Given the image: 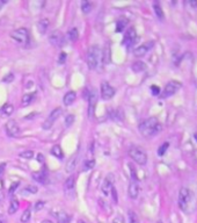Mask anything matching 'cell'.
<instances>
[{"label": "cell", "mask_w": 197, "mask_h": 223, "mask_svg": "<svg viewBox=\"0 0 197 223\" xmlns=\"http://www.w3.org/2000/svg\"><path fill=\"white\" fill-rule=\"evenodd\" d=\"M1 114L4 115V116H9V115H12L14 112V106L12 104H5L2 106V108H1Z\"/></svg>", "instance_id": "603a6c76"}, {"label": "cell", "mask_w": 197, "mask_h": 223, "mask_svg": "<svg viewBox=\"0 0 197 223\" xmlns=\"http://www.w3.org/2000/svg\"><path fill=\"white\" fill-rule=\"evenodd\" d=\"M115 88L108 81H103L101 84V98L103 100H110L115 95Z\"/></svg>", "instance_id": "9c48e42d"}, {"label": "cell", "mask_w": 197, "mask_h": 223, "mask_svg": "<svg viewBox=\"0 0 197 223\" xmlns=\"http://www.w3.org/2000/svg\"><path fill=\"white\" fill-rule=\"evenodd\" d=\"M60 114H61V108L60 107H57V108H55V109L50 113V115L48 116V118L44 121V123H43V129H45V130H49L50 128L52 127L53 126V123L57 121V118L60 116Z\"/></svg>", "instance_id": "52a82bcc"}, {"label": "cell", "mask_w": 197, "mask_h": 223, "mask_svg": "<svg viewBox=\"0 0 197 223\" xmlns=\"http://www.w3.org/2000/svg\"><path fill=\"white\" fill-rule=\"evenodd\" d=\"M111 223H124V219H123L122 215H116L113 219V222Z\"/></svg>", "instance_id": "f35d334b"}, {"label": "cell", "mask_w": 197, "mask_h": 223, "mask_svg": "<svg viewBox=\"0 0 197 223\" xmlns=\"http://www.w3.org/2000/svg\"><path fill=\"white\" fill-rule=\"evenodd\" d=\"M18 186H19V183H14V184L12 185V187L9 188V194H13V192L18 188Z\"/></svg>", "instance_id": "7bdbcfd3"}, {"label": "cell", "mask_w": 197, "mask_h": 223, "mask_svg": "<svg viewBox=\"0 0 197 223\" xmlns=\"http://www.w3.org/2000/svg\"><path fill=\"white\" fill-rule=\"evenodd\" d=\"M132 70L135 71V72H141V71H144L146 69V65H145V63L143 62H135L133 64H132Z\"/></svg>", "instance_id": "83f0119b"}, {"label": "cell", "mask_w": 197, "mask_h": 223, "mask_svg": "<svg viewBox=\"0 0 197 223\" xmlns=\"http://www.w3.org/2000/svg\"><path fill=\"white\" fill-rule=\"evenodd\" d=\"M168 146H169V144H168L167 142H166V143H163V144H162L161 146L159 148V150H158V155H159V156H163V155L166 153Z\"/></svg>", "instance_id": "e575fe53"}, {"label": "cell", "mask_w": 197, "mask_h": 223, "mask_svg": "<svg viewBox=\"0 0 197 223\" xmlns=\"http://www.w3.org/2000/svg\"><path fill=\"white\" fill-rule=\"evenodd\" d=\"M49 26H50V20L47 18L41 19L38 22H37V30L41 33V34H45L47 30H48Z\"/></svg>", "instance_id": "e0dca14e"}, {"label": "cell", "mask_w": 197, "mask_h": 223, "mask_svg": "<svg viewBox=\"0 0 197 223\" xmlns=\"http://www.w3.org/2000/svg\"><path fill=\"white\" fill-rule=\"evenodd\" d=\"M65 41V36L60 30H53L49 35V42L52 44L53 47H61Z\"/></svg>", "instance_id": "8fae6325"}, {"label": "cell", "mask_w": 197, "mask_h": 223, "mask_svg": "<svg viewBox=\"0 0 197 223\" xmlns=\"http://www.w3.org/2000/svg\"><path fill=\"white\" fill-rule=\"evenodd\" d=\"M67 37H69V39H70V41H72V42H75V41L78 39V37H79L78 29H77V28H74V27L70 28V29H69V31H67Z\"/></svg>", "instance_id": "d4e9b609"}, {"label": "cell", "mask_w": 197, "mask_h": 223, "mask_svg": "<svg viewBox=\"0 0 197 223\" xmlns=\"http://www.w3.org/2000/svg\"><path fill=\"white\" fill-rule=\"evenodd\" d=\"M138 129L145 138H151L161 131L162 126L157 118H149L139 123Z\"/></svg>", "instance_id": "6da1fadb"}, {"label": "cell", "mask_w": 197, "mask_h": 223, "mask_svg": "<svg viewBox=\"0 0 197 223\" xmlns=\"http://www.w3.org/2000/svg\"><path fill=\"white\" fill-rule=\"evenodd\" d=\"M44 203H45L44 201H37V202L35 203V207H34V209H35L36 211L41 210V209H42V208L44 207Z\"/></svg>", "instance_id": "60d3db41"}, {"label": "cell", "mask_w": 197, "mask_h": 223, "mask_svg": "<svg viewBox=\"0 0 197 223\" xmlns=\"http://www.w3.org/2000/svg\"><path fill=\"white\" fill-rule=\"evenodd\" d=\"M73 122H74V116H73V115H67V116L65 118V126L66 127H70V126H72Z\"/></svg>", "instance_id": "8d00e7d4"}, {"label": "cell", "mask_w": 197, "mask_h": 223, "mask_svg": "<svg viewBox=\"0 0 197 223\" xmlns=\"http://www.w3.org/2000/svg\"><path fill=\"white\" fill-rule=\"evenodd\" d=\"M0 223H6V219H5V216H0Z\"/></svg>", "instance_id": "7dc6e473"}, {"label": "cell", "mask_w": 197, "mask_h": 223, "mask_svg": "<svg viewBox=\"0 0 197 223\" xmlns=\"http://www.w3.org/2000/svg\"><path fill=\"white\" fill-rule=\"evenodd\" d=\"M37 160H39L41 163H43V156H42V155H38V156H37Z\"/></svg>", "instance_id": "bcb514c9"}, {"label": "cell", "mask_w": 197, "mask_h": 223, "mask_svg": "<svg viewBox=\"0 0 197 223\" xmlns=\"http://www.w3.org/2000/svg\"><path fill=\"white\" fill-rule=\"evenodd\" d=\"M95 166V160L94 159H87L83 163V171H89Z\"/></svg>", "instance_id": "1f68e13d"}, {"label": "cell", "mask_w": 197, "mask_h": 223, "mask_svg": "<svg viewBox=\"0 0 197 223\" xmlns=\"http://www.w3.org/2000/svg\"><path fill=\"white\" fill-rule=\"evenodd\" d=\"M111 194H113V197H114V201L115 202H117V194H116V189H115V187H113L111 188Z\"/></svg>", "instance_id": "ee69618b"}, {"label": "cell", "mask_w": 197, "mask_h": 223, "mask_svg": "<svg viewBox=\"0 0 197 223\" xmlns=\"http://www.w3.org/2000/svg\"><path fill=\"white\" fill-rule=\"evenodd\" d=\"M88 100V116L89 118H93V114H94V110H95V107H96V101H97V94L94 91H91L88 93L87 96Z\"/></svg>", "instance_id": "7c38bea8"}, {"label": "cell", "mask_w": 197, "mask_h": 223, "mask_svg": "<svg viewBox=\"0 0 197 223\" xmlns=\"http://www.w3.org/2000/svg\"><path fill=\"white\" fill-rule=\"evenodd\" d=\"M129 223H139V220H138V216L135 211L132 210H129Z\"/></svg>", "instance_id": "d6a6232c"}, {"label": "cell", "mask_w": 197, "mask_h": 223, "mask_svg": "<svg viewBox=\"0 0 197 223\" xmlns=\"http://www.w3.org/2000/svg\"><path fill=\"white\" fill-rule=\"evenodd\" d=\"M66 57H67V55L65 53H60V55L58 57V63L59 64H64L66 62Z\"/></svg>", "instance_id": "74e56055"}, {"label": "cell", "mask_w": 197, "mask_h": 223, "mask_svg": "<svg viewBox=\"0 0 197 223\" xmlns=\"http://www.w3.org/2000/svg\"><path fill=\"white\" fill-rule=\"evenodd\" d=\"M151 91H152V94L153 95H160V88L158 86H151Z\"/></svg>", "instance_id": "b9f144b4"}, {"label": "cell", "mask_w": 197, "mask_h": 223, "mask_svg": "<svg viewBox=\"0 0 197 223\" xmlns=\"http://www.w3.org/2000/svg\"><path fill=\"white\" fill-rule=\"evenodd\" d=\"M78 223H86V222H85V221H83V220H79Z\"/></svg>", "instance_id": "816d5d0a"}, {"label": "cell", "mask_w": 197, "mask_h": 223, "mask_svg": "<svg viewBox=\"0 0 197 223\" xmlns=\"http://www.w3.org/2000/svg\"><path fill=\"white\" fill-rule=\"evenodd\" d=\"M93 8V5L92 2H89L87 0H83V2H81V9H83V13L85 14H88Z\"/></svg>", "instance_id": "f1b7e54d"}, {"label": "cell", "mask_w": 197, "mask_h": 223, "mask_svg": "<svg viewBox=\"0 0 197 223\" xmlns=\"http://www.w3.org/2000/svg\"><path fill=\"white\" fill-rule=\"evenodd\" d=\"M195 140H196V142H197V134H195Z\"/></svg>", "instance_id": "f5cc1de1"}, {"label": "cell", "mask_w": 197, "mask_h": 223, "mask_svg": "<svg viewBox=\"0 0 197 223\" xmlns=\"http://www.w3.org/2000/svg\"><path fill=\"white\" fill-rule=\"evenodd\" d=\"M11 37L16 42V43L21 44V45H27L29 43V33L26 28H19L12 31Z\"/></svg>", "instance_id": "277c9868"}, {"label": "cell", "mask_w": 197, "mask_h": 223, "mask_svg": "<svg viewBox=\"0 0 197 223\" xmlns=\"http://www.w3.org/2000/svg\"><path fill=\"white\" fill-rule=\"evenodd\" d=\"M78 162H79V155H73L72 157L69 159V162L66 164V167H65V171L67 173H72L73 171L75 170V166L78 165Z\"/></svg>", "instance_id": "2e32d148"}, {"label": "cell", "mask_w": 197, "mask_h": 223, "mask_svg": "<svg viewBox=\"0 0 197 223\" xmlns=\"http://www.w3.org/2000/svg\"><path fill=\"white\" fill-rule=\"evenodd\" d=\"M25 191L29 193H36L37 192V187H36V186H33V185H29V186H27V187L25 188Z\"/></svg>", "instance_id": "ab89813d"}, {"label": "cell", "mask_w": 197, "mask_h": 223, "mask_svg": "<svg viewBox=\"0 0 197 223\" xmlns=\"http://www.w3.org/2000/svg\"><path fill=\"white\" fill-rule=\"evenodd\" d=\"M5 130H6V134L9 136V137H18L20 135V127L19 124L16 123V121L14 120H9L7 121V123L5 124Z\"/></svg>", "instance_id": "ba28073f"}, {"label": "cell", "mask_w": 197, "mask_h": 223, "mask_svg": "<svg viewBox=\"0 0 197 223\" xmlns=\"http://www.w3.org/2000/svg\"><path fill=\"white\" fill-rule=\"evenodd\" d=\"M114 187V175L113 174H107L103 181H102V185H101V191L105 195H109L111 188Z\"/></svg>", "instance_id": "5bb4252c"}, {"label": "cell", "mask_w": 197, "mask_h": 223, "mask_svg": "<svg viewBox=\"0 0 197 223\" xmlns=\"http://www.w3.org/2000/svg\"><path fill=\"white\" fill-rule=\"evenodd\" d=\"M51 153H52L55 157L59 158V159H63V157H64L63 150H61V148L59 146V145H55V146L51 149Z\"/></svg>", "instance_id": "f546056e"}, {"label": "cell", "mask_w": 197, "mask_h": 223, "mask_svg": "<svg viewBox=\"0 0 197 223\" xmlns=\"http://www.w3.org/2000/svg\"><path fill=\"white\" fill-rule=\"evenodd\" d=\"M129 156L132 158L133 162H136L139 165H145L147 163V155L144 150L139 146H131L129 149Z\"/></svg>", "instance_id": "3957f363"}, {"label": "cell", "mask_w": 197, "mask_h": 223, "mask_svg": "<svg viewBox=\"0 0 197 223\" xmlns=\"http://www.w3.org/2000/svg\"><path fill=\"white\" fill-rule=\"evenodd\" d=\"M181 86H182V85H181L180 81L172 80V81H169V83L165 86L162 94H160V98H161V99H166V98H169V96L174 95L180 88H181Z\"/></svg>", "instance_id": "8992f818"}, {"label": "cell", "mask_w": 197, "mask_h": 223, "mask_svg": "<svg viewBox=\"0 0 197 223\" xmlns=\"http://www.w3.org/2000/svg\"><path fill=\"white\" fill-rule=\"evenodd\" d=\"M128 194L130 199H137L139 195V185L136 180H131L130 184H129V188H128Z\"/></svg>", "instance_id": "9a60e30c"}, {"label": "cell", "mask_w": 197, "mask_h": 223, "mask_svg": "<svg viewBox=\"0 0 197 223\" xmlns=\"http://www.w3.org/2000/svg\"><path fill=\"white\" fill-rule=\"evenodd\" d=\"M128 20L125 18H121L118 19L117 22H116V31L117 33H121V31H123L124 29H125V27H127L128 25Z\"/></svg>", "instance_id": "cb8c5ba5"}, {"label": "cell", "mask_w": 197, "mask_h": 223, "mask_svg": "<svg viewBox=\"0 0 197 223\" xmlns=\"http://www.w3.org/2000/svg\"><path fill=\"white\" fill-rule=\"evenodd\" d=\"M102 61V50L101 48L95 44V45H91L87 51V56H86V62H87V66L89 70H95L97 69L99 64Z\"/></svg>", "instance_id": "7a4b0ae2"}, {"label": "cell", "mask_w": 197, "mask_h": 223, "mask_svg": "<svg viewBox=\"0 0 197 223\" xmlns=\"http://www.w3.org/2000/svg\"><path fill=\"white\" fill-rule=\"evenodd\" d=\"M75 186V178L74 175H71L67 179L65 180V183H64V188H65V191H72Z\"/></svg>", "instance_id": "7402d4cb"}, {"label": "cell", "mask_w": 197, "mask_h": 223, "mask_svg": "<svg viewBox=\"0 0 197 223\" xmlns=\"http://www.w3.org/2000/svg\"><path fill=\"white\" fill-rule=\"evenodd\" d=\"M47 178H48V175H47V172L44 170L42 171H38V172H34L33 173V179L36 180V181H38L41 184H44L45 181H47Z\"/></svg>", "instance_id": "d6986e66"}, {"label": "cell", "mask_w": 197, "mask_h": 223, "mask_svg": "<svg viewBox=\"0 0 197 223\" xmlns=\"http://www.w3.org/2000/svg\"><path fill=\"white\" fill-rule=\"evenodd\" d=\"M71 221V217L69 214H66L64 211H61L58 214V217H57V223H70Z\"/></svg>", "instance_id": "4316f807"}, {"label": "cell", "mask_w": 197, "mask_h": 223, "mask_svg": "<svg viewBox=\"0 0 197 223\" xmlns=\"http://www.w3.org/2000/svg\"><path fill=\"white\" fill-rule=\"evenodd\" d=\"M19 156L21 158H25V159H30V158L34 157V152L31 150H26V151H22V152L19 153Z\"/></svg>", "instance_id": "836d02e7"}, {"label": "cell", "mask_w": 197, "mask_h": 223, "mask_svg": "<svg viewBox=\"0 0 197 223\" xmlns=\"http://www.w3.org/2000/svg\"><path fill=\"white\" fill-rule=\"evenodd\" d=\"M75 98H77V93L73 92V91H70L67 92L63 98V102L65 106H71L73 102L75 101Z\"/></svg>", "instance_id": "ac0fdd59"}, {"label": "cell", "mask_w": 197, "mask_h": 223, "mask_svg": "<svg viewBox=\"0 0 197 223\" xmlns=\"http://www.w3.org/2000/svg\"><path fill=\"white\" fill-rule=\"evenodd\" d=\"M34 99H35V93H27V94H25L22 96V107L29 106L34 101Z\"/></svg>", "instance_id": "44dd1931"}, {"label": "cell", "mask_w": 197, "mask_h": 223, "mask_svg": "<svg viewBox=\"0 0 197 223\" xmlns=\"http://www.w3.org/2000/svg\"><path fill=\"white\" fill-rule=\"evenodd\" d=\"M4 197H5L4 192H2V191H0V200H4Z\"/></svg>", "instance_id": "c3c4849f"}, {"label": "cell", "mask_w": 197, "mask_h": 223, "mask_svg": "<svg viewBox=\"0 0 197 223\" xmlns=\"http://www.w3.org/2000/svg\"><path fill=\"white\" fill-rule=\"evenodd\" d=\"M5 166H6V164H5V163H2V164H0V177H1V174H2V173H4Z\"/></svg>", "instance_id": "f6af8a7d"}, {"label": "cell", "mask_w": 197, "mask_h": 223, "mask_svg": "<svg viewBox=\"0 0 197 223\" xmlns=\"http://www.w3.org/2000/svg\"><path fill=\"white\" fill-rule=\"evenodd\" d=\"M1 80H2V83L9 84L11 81H13V80H14V74L13 73H7L4 77V78L1 79Z\"/></svg>", "instance_id": "d590c367"}, {"label": "cell", "mask_w": 197, "mask_h": 223, "mask_svg": "<svg viewBox=\"0 0 197 223\" xmlns=\"http://www.w3.org/2000/svg\"><path fill=\"white\" fill-rule=\"evenodd\" d=\"M136 39H137L136 29H135L133 27H131V28H129V29L125 31L124 37H123V39H122V44L129 48V47H131L132 44L136 42Z\"/></svg>", "instance_id": "30bf717a"}, {"label": "cell", "mask_w": 197, "mask_h": 223, "mask_svg": "<svg viewBox=\"0 0 197 223\" xmlns=\"http://www.w3.org/2000/svg\"><path fill=\"white\" fill-rule=\"evenodd\" d=\"M42 223H52L50 220H44V221H42Z\"/></svg>", "instance_id": "681fc988"}, {"label": "cell", "mask_w": 197, "mask_h": 223, "mask_svg": "<svg viewBox=\"0 0 197 223\" xmlns=\"http://www.w3.org/2000/svg\"><path fill=\"white\" fill-rule=\"evenodd\" d=\"M6 2H7V1H6V0H4V1H0V6H2V5H4V4H6Z\"/></svg>", "instance_id": "f907efd6"}, {"label": "cell", "mask_w": 197, "mask_h": 223, "mask_svg": "<svg viewBox=\"0 0 197 223\" xmlns=\"http://www.w3.org/2000/svg\"><path fill=\"white\" fill-rule=\"evenodd\" d=\"M153 9H154V13H155V15H157V18L159 19V20H163V18H165V15H163V11H162L161 6L159 5V2H154L153 4Z\"/></svg>", "instance_id": "484cf974"}, {"label": "cell", "mask_w": 197, "mask_h": 223, "mask_svg": "<svg viewBox=\"0 0 197 223\" xmlns=\"http://www.w3.org/2000/svg\"><path fill=\"white\" fill-rule=\"evenodd\" d=\"M153 45H154L153 41H150V42H146V43L141 44V45L137 47V48L133 50V55L136 57H144L151 49L153 48Z\"/></svg>", "instance_id": "4fadbf2b"}, {"label": "cell", "mask_w": 197, "mask_h": 223, "mask_svg": "<svg viewBox=\"0 0 197 223\" xmlns=\"http://www.w3.org/2000/svg\"><path fill=\"white\" fill-rule=\"evenodd\" d=\"M157 223H162V222H161V221H158V222H157Z\"/></svg>", "instance_id": "db71d44e"}, {"label": "cell", "mask_w": 197, "mask_h": 223, "mask_svg": "<svg viewBox=\"0 0 197 223\" xmlns=\"http://www.w3.org/2000/svg\"><path fill=\"white\" fill-rule=\"evenodd\" d=\"M191 201V192L187 187H182L179 192V206L183 211H188V206Z\"/></svg>", "instance_id": "5b68a950"}, {"label": "cell", "mask_w": 197, "mask_h": 223, "mask_svg": "<svg viewBox=\"0 0 197 223\" xmlns=\"http://www.w3.org/2000/svg\"><path fill=\"white\" fill-rule=\"evenodd\" d=\"M30 217H31V213H30V209L28 208L23 211V214L21 215V222L22 223H28L30 221Z\"/></svg>", "instance_id": "4dcf8cb0"}, {"label": "cell", "mask_w": 197, "mask_h": 223, "mask_svg": "<svg viewBox=\"0 0 197 223\" xmlns=\"http://www.w3.org/2000/svg\"><path fill=\"white\" fill-rule=\"evenodd\" d=\"M19 207H20L19 200L15 197H12V200H11V203H9V207H8V214L9 215L15 214V213L18 211Z\"/></svg>", "instance_id": "ffe728a7"}]
</instances>
